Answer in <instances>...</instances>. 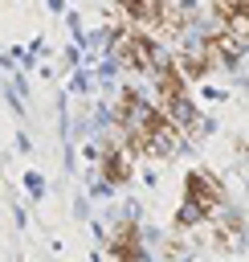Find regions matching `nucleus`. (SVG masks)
I'll list each match as a JSON object with an SVG mask.
<instances>
[{"instance_id": "5", "label": "nucleus", "mask_w": 249, "mask_h": 262, "mask_svg": "<svg viewBox=\"0 0 249 262\" xmlns=\"http://www.w3.org/2000/svg\"><path fill=\"white\" fill-rule=\"evenodd\" d=\"M118 8H122L139 29H155V25H159V12H163V0H118Z\"/></svg>"}, {"instance_id": "3", "label": "nucleus", "mask_w": 249, "mask_h": 262, "mask_svg": "<svg viewBox=\"0 0 249 262\" xmlns=\"http://www.w3.org/2000/svg\"><path fill=\"white\" fill-rule=\"evenodd\" d=\"M110 258L114 262H147L143 237H139V225L135 221H118L114 225V233H110Z\"/></svg>"}, {"instance_id": "1", "label": "nucleus", "mask_w": 249, "mask_h": 262, "mask_svg": "<svg viewBox=\"0 0 249 262\" xmlns=\"http://www.w3.org/2000/svg\"><path fill=\"white\" fill-rule=\"evenodd\" d=\"M184 201L204 221H212L216 213H225V184L208 168H188V176H184Z\"/></svg>"}, {"instance_id": "4", "label": "nucleus", "mask_w": 249, "mask_h": 262, "mask_svg": "<svg viewBox=\"0 0 249 262\" xmlns=\"http://www.w3.org/2000/svg\"><path fill=\"white\" fill-rule=\"evenodd\" d=\"M102 176H106V184H127L135 176V151L127 143H110L102 156Z\"/></svg>"}, {"instance_id": "2", "label": "nucleus", "mask_w": 249, "mask_h": 262, "mask_svg": "<svg viewBox=\"0 0 249 262\" xmlns=\"http://www.w3.org/2000/svg\"><path fill=\"white\" fill-rule=\"evenodd\" d=\"M110 53H114V61L127 66V70H151V66L159 61L155 37L143 33V29H118L114 41H110Z\"/></svg>"}]
</instances>
